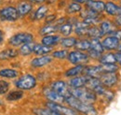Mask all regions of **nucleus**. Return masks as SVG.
<instances>
[{"instance_id":"f257e3e1","label":"nucleus","mask_w":121,"mask_h":115,"mask_svg":"<svg viewBox=\"0 0 121 115\" xmlns=\"http://www.w3.org/2000/svg\"><path fill=\"white\" fill-rule=\"evenodd\" d=\"M64 98H65V103L69 105L71 108L77 110L79 113H82L84 115H98V110L93 106V104L83 102L71 95Z\"/></svg>"},{"instance_id":"f03ea898","label":"nucleus","mask_w":121,"mask_h":115,"mask_svg":"<svg viewBox=\"0 0 121 115\" xmlns=\"http://www.w3.org/2000/svg\"><path fill=\"white\" fill-rule=\"evenodd\" d=\"M70 95L79 100L91 104H94L98 99V96L95 94V92L88 87L70 88Z\"/></svg>"},{"instance_id":"7ed1b4c3","label":"nucleus","mask_w":121,"mask_h":115,"mask_svg":"<svg viewBox=\"0 0 121 115\" xmlns=\"http://www.w3.org/2000/svg\"><path fill=\"white\" fill-rule=\"evenodd\" d=\"M14 84L18 89H21L22 91H28V90L34 89L36 86L37 80L34 75H32L30 73H26L21 76L14 82Z\"/></svg>"},{"instance_id":"20e7f679","label":"nucleus","mask_w":121,"mask_h":115,"mask_svg":"<svg viewBox=\"0 0 121 115\" xmlns=\"http://www.w3.org/2000/svg\"><path fill=\"white\" fill-rule=\"evenodd\" d=\"M67 60L70 64L76 66V65H88L91 61L88 53L85 52H81L78 50H74L69 52Z\"/></svg>"},{"instance_id":"39448f33","label":"nucleus","mask_w":121,"mask_h":115,"mask_svg":"<svg viewBox=\"0 0 121 115\" xmlns=\"http://www.w3.org/2000/svg\"><path fill=\"white\" fill-rule=\"evenodd\" d=\"M32 41H34V35L28 32L17 33L9 39V43L13 47H21L23 44Z\"/></svg>"},{"instance_id":"423d86ee","label":"nucleus","mask_w":121,"mask_h":115,"mask_svg":"<svg viewBox=\"0 0 121 115\" xmlns=\"http://www.w3.org/2000/svg\"><path fill=\"white\" fill-rule=\"evenodd\" d=\"M46 107L60 113L61 115H80L79 112L76 110L75 109L71 108V107H66L63 106L62 104L60 103H55V102H50V101H47L46 103Z\"/></svg>"},{"instance_id":"0eeeda50","label":"nucleus","mask_w":121,"mask_h":115,"mask_svg":"<svg viewBox=\"0 0 121 115\" xmlns=\"http://www.w3.org/2000/svg\"><path fill=\"white\" fill-rule=\"evenodd\" d=\"M101 82L107 89H114L119 83L118 73H104L100 77Z\"/></svg>"},{"instance_id":"6e6552de","label":"nucleus","mask_w":121,"mask_h":115,"mask_svg":"<svg viewBox=\"0 0 121 115\" xmlns=\"http://www.w3.org/2000/svg\"><path fill=\"white\" fill-rule=\"evenodd\" d=\"M19 14L16 7L9 6L0 10V20L5 22H15L19 19Z\"/></svg>"},{"instance_id":"1a4fd4ad","label":"nucleus","mask_w":121,"mask_h":115,"mask_svg":"<svg viewBox=\"0 0 121 115\" xmlns=\"http://www.w3.org/2000/svg\"><path fill=\"white\" fill-rule=\"evenodd\" d=\"M120 40L114 36L108 35L102 38V44L105 52H117Z\"/></svg>"},{"instance_id":"9d476101","label":"nucleus","mask_w":121,"mask_h":115,"mask_svg":"<svg viewBox=\"0 0 121 115\" xmlns=\"http://www.w3.org/2000/svg\"><path fill=\"white\" fill-rule=\"evenodd\" d=\"M50 88L64 97L70 96V87L68 85V81H65L62 80L54 81L51 82Z\"/></svg>"},{"instance_id":"9b49d317","label":"nucleus","mask_w":121,"mask_h":115,"mask_svg":"<svg viewBox=\"0 0 121 115\" xmlns=\"http://www.w3.org/2000/svg\"><path fill=\"white\" fill-rule=\"evenodd\" d=\"M119 8H120V3L108 0L105 1V9H104V16L108 18H114L117 15L119 14Z\"/></svg>"},{"instance_id":"f8f14e48","label":"nucleus","mask_w":121,"mask_h":115,"mask_svg":"<svg viewBox=\"0 0 121 115\" xmlns=\"http://www.w3.org/2000/svg\"><path fill=\"white\" fill-rule=\"evenodd\" d=\"M100 31H101V35H102V38L105 36L110 35V33L116 28L115 25H114V23H113V20L112 18H108V17H104L102 22L100 23V24L98 25Z\"/></svg>"},{"instance_id":"ddd939ff","label":"nucleus","mask_w":121,"mask_h":115,"mask_svg":"<svg viewBox=\"0 0 121 115\" xmlns=\"http://www.w3.org/2000/svg\"><path fill=\"white\" fill-rule=\"evenodd\" d=\"M84 8L91 10L99 14H104L105 9V0H90L84 5Z\"/></svg>"},{"instance_id":"4468645a","label":"nucleus","mask_w":121,"mask_h":115,"mask_svg":"<svg viewBox=\"0 0 121 115\" xmlns=\"http://www.w3.org/2000/svg\"><path fill=\"white\" fill-rule=\"evenodd\" d=\"M17 10H18V14L20 18H23L27 15H29L31 12H33V9H34V5L29 2L28 0H23L18 3L17 7H16Z\"/></svg>"},{"instance_id":"2eb2a0df","label":"nucleus","mask_w":121,"mask_h":115,"mask_svg":"<svg viewBox=\"0 0 121 115\" xmlns=\"http://www.w3.org/2000/svg\"><path fill=\"white\" fill-rule=\"evenodd\" d=\"M43 95L45 96V97L48 99V101L50 102H55V103H65V98L64 96H60V94H58L57 92H55L53 89L49 88H44L43 90Z\"/></svg>"},{"instance_id":"dca6fc26","label":"nucleus","mask_w":121,"mask_h":115,"mask_svg":"<svg viewBox=\"0 0 121 115\" xmlns=\"http://www.w3.org/2000/svg\"><path fill=\"white\" fill-rule=\"evenodd\" d=\"M104 74V70L101 64L97 65H86L85 70L83 75H86L88 77H94V78H100Z\"/></svg>"},{"instance_id":"f3484780","label":"nucleus","mask_w":121,"mask_h":115,"mask_svg":"<svg viewBox=\"0 0 121 115\" xmlns=\"http://www.w3.org/2000/svg\"><path fill=\"white\" fill-rule=\"evenodd\" d=\"M53 57L50 55H42V56H36L31 60L30 65L34 68H40L45 66L49 65L52 62Z\"/></svg>"},{"instance_id":"a211bd4d","label":"nucleus","mask_w":121,"mask_h":115,"mask_svg":"<svg viewBox=\"0 0 121 115\" xmlns=\"http://www.w3.org/2000/svg\"><path fill=\"white\" fill-rule=\"evenodd\" d=\"M87 81H88V76L79 75L69 79L68 85L70 88H82V87H86Z\"/></svg>"},{"instance_id":"6ab92c4d","label":"nucleus","mask_w":121,"mask_h":115,"mask_svg":"<svg viewBox=\"0 0 121 115\" xmlns=\"http://www.w3.org/2000/svg\"><path fill=\"white\" fill-rule=\"evenodd\" d=\"M48 10H49V8L48 5H45V4L40 5L35 10H33V13H32L33 20L40 21V20L45 19V17L48 13Z\"/></svg>"},{"instance_id":"aec40b11","label":"nucleus","mask_w":121,"mask_h":115,"mask_svg":"<svg viewBox=\"0 0 121 115\" xmlns=\"http://www.w3.org/2000/svg\"><path fill=\"white\" fill-rule=\"evenodd\" d=\"M60 35H56V34H52V35H48L44 36L41 38V43L48 46V47H55L58 44H60Z\"/></svg>"},{"instance_id":"412c9836","label":"nucleus","mask_w":121,"mask_h":115,"mask_svg":"<svg viewBox=\"0 0 121 115\" xmlns=\"http://www.w3.org/2000/svg\"><path fill=\"white\" fill-rule=\"evenodd\" d=\"M85 67H86V65H76L73 67H70L69 69H67L66 71L64 72L63 76L65 78L71 79L73 77H76V76H79V75H83L84 70H85Z\"/></svg>"},{"instance_id":"4be33fe9","label":"nucleus","mask_w":121,"mask_h":115,"mask_svg":"<svg viewBox=\"0 0 121 115\" xmlns=\"http://www.w3.org/2000/svg\"><path fill=\"white\" fill-rule=\"evenodd\" d=\"M53 52L52 47L46 46L42 43H35V46L34 48V54L36 56H42V55H48Z\"/></svg>"},{"instance_id":"5701e85b","label":"nucleus","mask_w":121,"mask_h":115,"mask_svg":"<svg viewBox=\"0 0 121 115\" xmlns=\"http://www.w3.org/2000/svg\"><path fill=\"white\" fill-rule=\"evenodd\" d=\"M90 27V25H88L87 24H85L83 21L81 22H77L75 24V34L79 38H87V35H88V29Z\"/></svg>"},{"instance_id":"b1692460","label":"nucleus","mask_w":121,"mask_h":115,"mask_svg":"<svg viewBox=\"0 0 121 115\" xmlns=\"http://www.w3.org/2000/svg\"><path fill=\"white\" fill-rule=\"evenodd\" d=\"M74 30H75V25L72 23L67 21L66 23L59 25L58 33L62 37H70L71 34L74 32Z\"/></svg>"},{"instance_id":"393cba45","label":"nucleus","mask_w":121,"mask_h":115,"mask_svg":"<svg viewBox=\"0 0 121 115\" xmlns=\"http://www.w3.org/2000/svg\"><path fill=\"white\" fill-rule=\"evenodd\" d=\"M83 5L81 4H78L76 2H74V1H70L68 3V5L65 7V12L66 14L68 15H72V14H76V13H80V11L83 10Z\"/></svg>"},{"instance_id":"a878e982","label":"nucleus","mask_w":121,"mask_h":115,"mask_svg":"<svg viewBox=\"0 0 121 115\" xmlns=\"http://www.w3.org/2000/svg\"><path fill=\"white\" fill-rule=\"evenodd\" d=\"M98 63L101 65H105V64H115L117 63L116 60V54L115 52H104L100 59L98 60Z\"/></svg>"},{"instance_id":"bb28decb","label":"nucleus","mask_w":121,"mask_h":115,"mask_svg":"<svg viewBox=\"0 0 121 115\" xmlns=\"http://www.w3.org/2000/svg\"><path fill=\"white\" fill-rule=\"evenodd\" d=\"M77 38L76 37H64L61 38L60 41V45L62 49H71V48H75L77 42Z\"/></svg>"},{"instance_id":"cd10ccee","label":"nucleus","mask_w":121,"mask_h":115,"mask_svg":"<svg viewBox=\"0 0 121 115\" xmlns=\"http://www.w3.org/2000/svg\"><path fill=\"white\" fill-rule=\"evenodd\" d=\"M35 46V42L32 41V42H28L23 45H22L19 49V53L22 56H29L31 54L34 53V48Z\"/></svg>"},{"instance_id":"c85d7f7f","label":"nucleus","mask_w":121,"mask_h":115,"mask_svg":"<svg viewBox=\"0 0 121 115\" xmlns=\"http://www.w3.org/2000/svg\"><path fill=\"white\" fill-rule=\"evenodd\" d=\"M19 51L15 49H6L2 52H0V60L5 61V60H9L12 58H15L19 55Z\"/></svg>"},{"instance_id":"c756f323","label":"nucleus","mask_w":121,"mask_h":115,"mask_svg":"<svg viewBox=\"0 0 121 115\" xmlns=\"http://www.w3.org/2000/svg\"><path fill=\"white\" fill-rule=\"evenodd\" d=\"M58 28L59 26L56 25L55 24H45L43 27H41L39 30V34L41 36H48V35H52L58 32Z\"/></svg>"},{"instance_id":"7c9ffc66","label":"nucleus","mask_w":121,"mask_h":115,"mask_svg":"<svg viewBox=\"0 0 121 115\" xmlns=\"http://www.w3.org/2000/svg\"><path fill=\"white\" fill-rule=\"evenodd\" d=\"M91 47V39L90 38H81L78 39L76 45V50L81 51V52H88Z\"/></svg>"},{"instance_id":"2f4dec72","label":"nucleus","mask_w":121,"mask_h":115,"mask_svg":"<svg viewBox=\"0 0 121 115\" xmlns=\"http://www.w3.org/2000/svg\"><path fill=\"white\" fill-rule=\"evenodd\" d=\"M87 38H101L102 39V35H101V31L98 25H91L88 29V35H87Z\"/></svg>"},{"instance_id":"473e14b6","label":"nucleus","mask_w":121,"mask_h":115,"mask_svg":"<svg viewBox=\"0 0 121 115\" xmlns=\"http://www.w3.org/2000/svg\"><path fill=\"white\" fill-rule=\"evenodd\" d=\"M0 77L7 79H15L19 77V72L12 68H4L0 70Z\"/></svg>"},{"instance_id":"72a5a7b5","label":"nucleus","mask_w":121,"mask_h":115,"mask_svg":"<svg viewBox=\"0 0 121 115\" xmlns=\"http://www.w3.org/2000/svg\"><path fill=\"white\" fill-rule=\"evenodd\" d=\"M23 91L21 90V89H18V90H14V91H11L10 93L8 94L7 96V99L9 101H17L20 100L23 97Z\"/></svg>"},{"instance_id":"f704fd0d","label":"nucleus","mask_w":121,"mask_h":115,"mask_svg":"<svg viewBox=\"0 0 121 115\" xmlns=\"http://www.w3.org/2000/svg\"><path fill=\"white\" fill-rule=\"evenodd\" d=\"M104 74V73H118L120 67L115 63V64H105V65H102Z\"/></svg>"},{"instance_id":"c9c22d12","label":"nucleus","mask_w":121,"mask_h":115,"mask_svg":"<svg viewBox=\"0 0 121 115\" xmlns=\"http://www.w3.org/2000/svg\"><path fill=\"white\" fill-rule=\"evenodd\" d=\"M91 49H92V50H95V51H97V52H99L101 53H104L105 52L104 47H103L101 38H92V39H91Z\"/></svg>"},{"instance_id":"e433bc0d","label":"nucleus","mask_w":121,"mask_h":115,"mask_svg":"<svg viewBox=\"0 0 121 115\" xmlns=\"http://www.w3.org/2000/svg\"><path fill=\"white\" fill-rule=\"evenodd\" d=\"M68 53L69 52L66 50V49H60V50H55L51 53V56L53 58H56V59H60V60H63V59H66L68 56Z\"/></svg>"},{"instance_id":"4c0bfd02","label":"nucleus","mask_w":121,"mask_h":115,"mask_svg":"<svg viewBox=\"0 0 121 115\" xmlns=\"http://www.w3.org/2000/svg\"><path fill=\"white\" fill-rule=\"evenodd\" d=\"M34 113L35 115H61L48 108H45V109H35Z\"/></svg>"},{"instance_id":"58836bf2","label":"nucleus","mask_w":121,"mask_h":115,"mask_svg":"<svg viewBox=\"0 0 121 115\" xmlns=\"http://www.w3.org/2000/svg\"><path fill=\"white\" fill-rule=\"evenodd\" d=\"M100 84H102L100 78H94V77H88V81H87V85L86 87L90 88L91 90H94L97 86H99Z\"/></svg>"},{"instance_id":"ea45409f","label":"nucleus","mask_w":121,"mask_h":115,"mask_svg":"<svg viewBox=\"0 0 121 115\" xmlns=\"http://www.w3.org/2000/svg\"><path fill=\"white\" fill-rule=\"evenodd\" d=\"M115 96H116V93H115V91H113V89H107L105 91V93L101 97L103 98V100L105 101L107 104H109L110 102H112L114 100Z\"/></svg>"},{"instance_id":"a19ab883","label":"nucleus","mask_w":121,"mask_h":115,"mask_svg":"<svg viewBox=\"0 0 121 115\" xmlns=\"http://www.w3.org/2000/svg\"><path fill=\"white\" fill-rule=\"evenodd\" d=\"M87 53H88V55H89V57H90L91 60L97 61V62H98V60L100 59V57H101L102 54H103V53H99V52H97V51H95V50H92V49H90V50L87 52Z\"/></svg>"},{"instance_id":"79ce46f5","label":"nucleus","mask_w":121,"mask_h":115,"mask_svg":"<svg viewBox=\"0 0 121 115\" xmlns=\"http://www.w3.org/2000/svg\"><path fill=\"white\" fill-rule=\"evenodd\" d=\"M9 83L6 81L1 80L0 81V95H5L6 93H8L9 89Z\"/></svg>"},{"instance_id":"37998d69","label":"nucleus","mask_w":121,"mask_h":115,"mask_svg":"<svg viewBox=\"0 0 121 115\" xmlns=\"http://www.w3.org/2000/svg\"><path fill=\"white\" fill-rule=\"evenodd\" d=\"M45 24H53L57 20L56 14H48L45 17Z\"/></svg>"},{"instance_id":"c03bdc74","label":"nucleus","mask_w":121,"mask_h":115,"mask_svg":"<svg viewBox=\"0 0 121 115\" xmlns=\"http://www.w3.org/2000/svg\"><path fill=\"white\" fill-rule=\"evenodd\" d=\"M113 23L116 28H121V15L118 14L117 15L116 17H114L113 19Z\"/></svg>"},{"instance_id":"a18cd8bd","label":"nucleus","mask_w":121,"mask_h":115,"mask_svg":"<svg viewBox=\"0 0 121 115\" xmlns=\"http://www.w3.org/2000/svg\"><path fill=\"white\" fill-rule=\"evenodd\" d=\"M115 54H116V60H117V64L121 67V52H115Z\"/></svg>"},{"instance_id":"49530a36","label":"nucleus","mask_w":121,"mask_h":115,"mask_svg":"<svg viewBox=\"0 0 121 115\" xmlns=\"http://www.w3.org/2000/svg\"><path fill=\"white\" fill-rule=\"evenodd\" d=\"M29 2H31L33 5H43L44 3L47 2V0H28Z\"/></svg>"},{"instance_id":"de8ad7c7","label":"nucleus","mask_w":121,"mask_h":115,"mask_svg":"<svg viewBox=\"0 0 121 115\" xmlns=\"http://www.w3.org/2000/svg\"><path fill=\"white\" fill-rule=\"evenodd\" d=\"M72 1H74V2H76V3H78V4H81V5H85L87 2H89L90 0H72Z\"/></svg>"},{"instance_id":"09e8293b","label":"nucleus","mask_w":121,"mask_h":115,"mask_svg":"<svg viewBox=\"0 0 121 115\" xmlns=\"http://www.w3.org/2000/svg\"><path fill=\"white\" fill-rule=\"evenodd\" d=\"M4 41V32L2 30H0V44Z\"/></svg>"},{"instance_id":"8fccbe9b","label":"nucleus","mask_w":121,"mask_h":115,"mask_svg":"<svg viewBox=\"0 0 121 115\" xmlns=\"http://www.w3.org/2000/svg\"><path fill=\"white\" fill-rule=\"evenodd\" d=\"M117 51H118V52H121V41H120V43H119V45H118V48H117Z\"/></svg>"},{"instance_id":"3c124183","label":"nucleus","mask_w":121,"mask_h":115,"mask_svg":"<svg viewBox=\"0 0 121 115\" xmlns=\"http://www.w3.org/2000/svg\"><path fill=\"white\" fill-rule=\"evenodd\" d=\"M105 1H108V0H105ZM112 1H116V2H119V3H120V2H121V0H112Z\"/></svg>"},{"instance_id":"603ef678","label":"nucleus","mask_w":121,"mask_h":115,"mask_svg":"<svg viewBox=\"0 0 121 115\" xmlns=\"http://www.w3.org/2000/svg\"><path fill=\"white\" fill-rule=\"evenodd\" d=\"M119 14L121 15V3H120V8H119Z\"/></svg>"},{"instance_id":"864d4df0","label":"nucleus","mask_w":121,"mask_h":115,"mask_svg":"<svg viewBox=\"0 0 121 115\" xmlns=\"http://www.w3.org/2000/svg\"><path fill=\"white\" fill-rule=\"evenodd\" d=\"M2 104H3V103H2V101L0 100V105H2Z\"/></svg>"},{"instance_id":"5fc2aeb1","label":"nucleus","mask_w":121,"mask_h":115,"mask_svg":"<svg viewBox=\"0 0 121 115\" xmlns=\"http://www.w3.org/2000/svg\"><path fill=\"white\" fill-rule=\"evenodd\" d=\"M120 3H121V2H120Z\"/></svg>"}]
</instances>
